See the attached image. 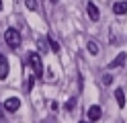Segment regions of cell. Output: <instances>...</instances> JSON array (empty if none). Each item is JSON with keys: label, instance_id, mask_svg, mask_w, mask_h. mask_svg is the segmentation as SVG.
<instances>
[{"label": "cell", "instance_id": "1", "mask_svg": "<svg viewBox=\"0 0 127 123\" xmlns=\"http://www.w3.org/2000/svg\"><path fill=\"white\" fill-rule=\"evenodd\" d=\"M27 62H29V66H31V70H33V76H35V78H41V76H43L41 55H39V53H35V51H31V53L27 55Z\"/></svg>", "mask_w": 127, "mask_h": 123}, {"label": "cell", "instance_id": "2", "mask_svg": "<svg viewBox=\"0 0 127 123\" xmlns=\"http://www.w3.org/2000/svg\"><path fill=\"white\" fill-rule=\"evenodd\" d=\"M4 41H6V45H8L10 49H19V45H21L19 31H17V29H6V31H4Z\"/></svg>", "mask_w": 127, "mask_h": 123}, {"label": "cell", "instance_id": "3", "mask_svg": "<svg viewBox=\"0 0 127 123\" xmlns=\"http://www.w3.org/2000/svg\"><path fill=\"white\" fill-rule=\"evenodd\" d=\"M4 109L6 111H8V113H14V111H19V107H21V101H19V98L17 96H10V98H6V101H4Z\"/></svg>", "mask_w": 127, "mask_h": 123}, {"label": "cell", "instance_id": "4", "mask_svg": "<svg viewBox=\"0 0 127 123\" xmlns=\"http://www.w3.org/2000/svg\"><path fill=\"white\" fill-rule=\"evenodd\" d=\"M8 60H6V57L0 53V80H6L8 78Z\"/></svg>", "mask_w": 127, "mask_h": 123}, {"label": "cell", "instance_id": "5", "mask_svg": "<svg viewBox=\"0 0 127 123\" xmlns=\"http://www.w3.org/2000/svg\"><path fill=\"white\" fill-rule=\"evenodd\" d=\"M100 115H102L100 107H98V105H92L90 109H88V121H98V119H100Z\"/></svg>", "mask_w": 127, "mask_h": 123}, {"label": "cell", "instance_id": "6", "mask_svg": "<svg viewBox=\"0 0 127 123\" xmlns=\"http://www.w3.org/2000/svg\"><path fill=\"white\" fill-rule=\"evenodd\" d=\"M86 10H88V16H90V19L92 21H98V8H96V4H94V2H88V4H86Z\"/></svg>", "mask_w": 127, "mask_h": 123}, {"label": "cell", "instance_id": "7", "mask_svg": "<svg viewBox=\"0 0 127 123\" xmlns=\"http://www.w3.org/2000/svg\"><path fill=\"white\" fill-rule=\"evenodd\" d=\"M125 57H127L125 53H119V55L115 57V60H113V62L109 64V68H111V70H113V68H121V66L125 64Z\"/></svg>", "mask_w": 127, "mask_h": 123}, {"label": "cell", "instance_id": "8", "mask_svg": "<svg viewBox=\"0 0 127 123\" xmlns=\"http://www.w3.org/2000/svg\"><path fill=\"white\" fill-rule=\"evenodd\" d=\"M113 12L115 14H125L127 12V2H115L113 4Z\"/></svg>", "mask_w": 127, "mask_h": 123}, {"label": "cell", "instance_id": "9", "mask_svg": "<svg viewBox=\"0 0 127 123\" xmlns=\"http://www.w3.org/2000/svg\"><path fill=\"white\" fill-rule=\"evenodd\" d=\"M115 98H117V105H119V107H125V94H123V88H117V90H115Z\"/></svg>", "mask_w": 127, "mask_h": 123}, {"label": "cell", "instance_id": "10", "mask_svg": "<svg viewBox=\"0 0 127 123\" xmlns=\"http://www.w3.org/2000/svg\"><path fill=\"white\" fill-rule=\"evenodd\" d=\"M47 41H49V47H51V51H53V53H58V51H60V45H58V41H55V39H51V37H47Z\"/></svg>", "mask_w": 127, "mask_h": 123}, {"label": "cell", "instance_id": "11", "mask_svg": "<svg viewBox=\"0 0 127 123\" xmlns=\"http://www.w3.org/2000/svg\"><path fill=\"white\" fill-rule=\"evenodd\" d=\"M25 4H27L29 10H37V8H39V2H37V0H25Z\"/></svg>", "mask_w": 127, "mask_h": 123}, {"label": "cell", "instance_id": "12", "mask_svg": "<svg viewBox=\"0 0 127 123\" xmlns=\"http://www.w3.org/2000/svg\"><path fill=\"white\" fill-rule=\"evenodd\" d=\"M86 47H88V51H90L92 55H96V53H98V45L94 43V41H88V45H86Z\"/></svg>", "mask_w": 127, "mask_h": 123}, {"label": "cell", "instance_id": "13", "mask_svg": "<svg viewBox=\"0 0 127 123\" xmlns=\"http://www.w3.org/2000/svg\"><path fill=\"white\" fill-rule=\"evenodd\" d=\"M74 105H76V96H72L70 101H66V105H64V107H66V111H72Z\"/></svg>", "mask_w": 127, "mask_h": 123}, {"label": "cell", "instance_id": "14", "mask_svg": "<svg viewBox=\"0 0 127 123\" xmlns=\"http://www.w3.org/2000/svg\"><path fill=\"white\" fill-rule=\"evenodd\" d=\"M102 82H105V84H111V82H113V76H111V74H105V78H102Z\"/></svg>", "mask_w": 127, "mask_h": 123}, {"label": "cell", "instance_id": "15", "mask_svg": "<svg viewBox=\"0 0 127 123\" xmlns=\"http://www.w3.org/2000/svg\"><path fill=\"white\" fill-rule=\"evenodd\" d=\"M49 107H51V111H58V103H55V101H51V105H49Z\"/></svg>", "mask_w": 127, "mask_h": 123}, {"label": "cell", "instance_id": "16", "mask_svg": "<svg viewBox=\"0 0 127 123\" xmlns=\"http://www.w3.org/2000/svg\"><path fill=\"white\" fill-rule=\"evenodd\" d=\"M0 123H4V117H2V107H0Z\"/></svg>", "mask_w": 127, "mask_h": 123}, {"label": "cell", "instance_id": "17", "mask_svg": "<svg viewBox=\"0 0 127 123\" xmlns=\"http://www.w3.org/2000/svg\"><path fill=\"white\" fill-rule=\"evenodd\" d=\"M0 12H2V0H0Z\"/></svg>", "mask_w": 127, "mask_h": 123}, {"label": "cell", "instance_id": "18", "mask_svg": "<svg viewBox=\"0 0 127 123\" xmlns=\"http://www.w3.org/2000/svg\"><path fill=\"white\" fill-rule=\"evenodd\" d=\"M51 2H58V0H51Z\"/></svg>", "mask_w": 127, "mask_h": 123}, {"label": "cell", "instance_id": "19", "mask_svg": "<svg viewBox=\"0 0 127 123\" xmlns=\"http://www.w3.org/2000/svg\"><path fill=\"white\" fill-rule=\"evenodd\" d=\"M82 123H88V121H82Z\"/></svg>", "mask_w": 127, "mask_h": 123}]
</instances>
